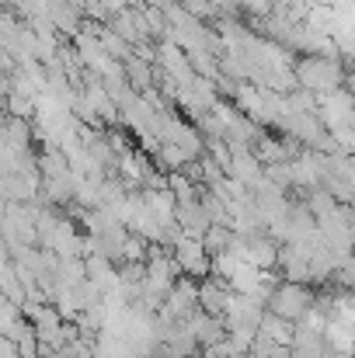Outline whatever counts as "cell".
<instances>
[{"mask_svg":"<svg viewBox=\"0 0 355 358\" xmlns=\"http://www.w3.org/2000/svg\"><path fill=\"white\" fill-rule=\"evenodd\" d=\"M314 299H317V296H314L307 285H300V282H282V285H275V292H272V299H268V313H275V317H282V320H289V324H300V320L310 313Z\"/></svg>","mask_w":355,"mask_h":358,"instance_id":"1","label":"cell"},{"mask_svg":"<svg viewBox=\"0 0 355 358\" xmlns=\"http://www.w3.org/2000/svg\"><path fill=\"white\" fill-rule=\"evenodd\" d=\"M171 254H174V261H178V268H181L185 278H199V282H202V278L213 275V257H209L206 243H202L199 237L181 234V237L174 240Z\"/></svg>","mask_w":355,"mask_h":358,"instance_id":"2","label":"cell"},{"mask_svg":"<svg viewBox=\"0 0 355 358\" xmlns=\"http://www.w3.org/2000/svg\"><path fill=\"white\" fill-rule=\"evenodd\" d=\"M300 80L307 84V91H317V94L324 98V94H331L335 84L342 80V70H338V63H331V59H307V63H300Z\"/></svg>","mask_w":355,"mask_h":358,"instance_id":"3","label":"cell"},{"mask_svg":"<svg viewBox=\"0 0 355 358\" xmlns=\"http://www.w3.org/2000/svg\"><path fill=\"white\" fill-rule=\"evenodd\" d=\"M230 299H234L230 282H223V278H216V275H209V278L199 282V306H202V313H213V317L223 320Z\"/></svg>","mask_w":355,"mask_h":358,"instance_id":"4","label":"cell"},{"mask_svg":"<svg viewBox=\"0 0 355 358\" xmlns=\"http://www.w3.org/2000/svg\"><path fill=\"white\" fill-rule=\"evenodd\" d=\"M178 227H181L188 237H199V240L209 234L213 220H209V213L202 209V199H195V202H178Z\"/></svg>","mask_w":355,"mask_h":358,"instance_id":"5","label":"cell"},{"mask_svg":"<svg viewBox=\"0 0 355 358\" xmlns=\"http://www.w3.org/2000/svg\"><path fill=\"white\" fill-rule=\"evenodd\" d=\"M188 327H192V334H195V341L202 348H213V345L227 341V324L220 317H213V313H195L188 320Z\"/></svg>","mask_w":355,"mask_h":358,"instance_id":"6","label":"cell"},{"mask_svg":"<svg viewBox=\"0 0 355 358\" xmlns=\"http://www.w3.org/2000/svg\"><path fill=\"white\" fill-rule=\"evenodd\" d=\"M324 341L338 358H355V327H345V324L331 320L328 331H324Z\"/></svg>","mask_w":355,"mask_h":358,"instance_id":"7","label":"cell"},{"mask_svg":"<svg viewBox=\"0 0 355 358\" xmlns=\"http://www.w3.org/2000/svg\"><path fill=\"white\" fill-rule=\"evenodd\" d=\"M258 334H261V338H268V341H275V345H289V348H293L296 324H289V320H282V317H275V313H265V320H261Z\"/></svg>","mask_w":355,"mask_h":358,"instance_id":"8","label":"cell"},{"mask_svg":"<svg viewBox=\"0 0 355 358\" xmlns=\"http://www.w3.org/2000/svg\"><path fill=\"white\" fill-rule=\"evenodd\" d=\"M240 264H244V254H240L237 247H230V250H223V254L213 257V275L223 278V282H230L237 271H240Z\"/></svg>","mask_w":355,"mask_h":358,"instance_id":"9","label":"cell"},{"mask_svg":"<svg viewBox=\"0 0 355 358\" xmlns=\"http://www.w3.org/2000/svg\"><path fill=\"white\" fill-rule=\"evenodd\" d=\"M234 227H209V234L202 237L206 243V250H209V257H216V254H223V250H230L234 247Z\"/></svg>","mask_w":355,"mask_h":358,"instance_id":"10","label":"cell"},{"mask_svg":"<svg viewBox=\"0 0 355 358\" xmlns=\"http://www.w3.org/2000/svg\"><path fill=\"white\" fill-rule=\"evenodd\" d=\"M0 358H25V355L18 352V345H14L11 338H4V341H0Z\"/></svg>","mask_w":355,"mask_h":358,"instance_id":"11","label":"cell"},{"mask_svg":"<svg viewBox=\"0 0 355 358\" xmlns=\"http://www.w3.org/2000/svg\"><path fill=\"white\" fill-rule=\"evenodd\" d=\"M352 150H355V136H352Z\"/></svg>","mask_w":355,"mask_h":358,"instance_id":"12","label":"cell"}]
</instances>
